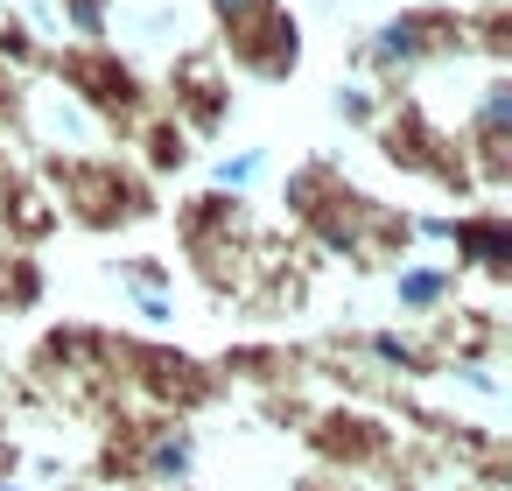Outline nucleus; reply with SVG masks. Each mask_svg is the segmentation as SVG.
Here are the masks:
<instances>
[{"mask_svg": "<svg viewBox=\"0 0 512 491\" xmlns=\"http://www.w3.org/2000/svg\"><path fill=\"white\" fill-rule=\"evenodd\" d=\"M36 183L50 190L57 218H71L78 232H127V225H148L162 211L155 183L141 169H127L120 155H64V148H50Z\"/></svg>", "mask_w": 512, "mask_h": 491, "instance_id": "1", "label": "nucleus"}, {"mask_svg": "<svg viewBox=\"0 0 512 491\" xmlns=\"http://www.w3.org/2000/svg\"><path fill=\"white\" fill-rule=\"evenodd\" d=\"M120 386H134L155 414H176V421L204 414L225 393V379L211 372V358H190L176 344H134V337L120 351Z\"/></svg>", "mask_w": 512, "mask_h": 491, "instance_id": "2", "label": "nucleus"}, {"mask_svg": "<svg viewBox=\"0 0 512 491\" xmlns=\"http://www.w3.org/2000/svg\"><path fill=\"white\" fill-rule=\"evenodd\" d=\"M379 155H386L400 176H421V183H435V190H456V197L477 190V183H470V162H463V141L442 134L421 106H400V120L379 127Z\"/></svg>", "mask_w": 512, "mask_h": 491, "instance_id": "3", "label": "nucleus"}, {"mask_svg": "<svg viewBox=\"0 0 512 491\" xmlns=\"http://www.w3.org/2000/svg\"><path fill=\"white\" fill-rule=\"evenodd\" d=\"M302 435H309L316 463L337 470V477H365V470L393 463V428L379 414H365V407H316L302 421Z\"/></svg>", "mask_w": 512, "mask_h": 491, "instance_id": "4", "label": "nucleus"}, {"mask_svg": "<svg viewBox=\"0 0 512 491\" xmlns=\"http://www.w3.org/2000/svg\"><path fill=\"white\" fill-rule=\"evenodd\" d=\"M57 78H71V85H78V99H85L113 134H134V127H141V113H148L141 78H134L120 57H106V50H71V57H57Z\"/></svg>", "mask_w": 512, "mask_h": 491, "instance_id": "5", "label": "nucleus"}, {"mask_svg": "<svg viewBox=\"0 0 512 491\" xmlns=\"http://www.w3.org/2000/svg\"><path fill=\"white\" fill-rule=\"evenodd\" d=\"M463 50V22H449L442 8H414V15H393L379 29V43L365 50V64H379L386 78H407L435 57H456Z\"/></svg>", "mask_w": 512, "mask_h": 491, "instance_id": "6", "label": "nucleus"}, {"mask_svg": "<svg viewBox=\"0 0 512 491\" xmlns=\"http://www.w3.org/2000/svg\"><path fill=\"white\" fill-rule=\"evenodd\" d=\"M456 260V274L470 267V274H484L491 288H505L512 281V218L498 211V204H484V211H456L449 218V239H442Z\"/></svg>", "mask_w": 512, "mask_h": 491, "instance_id": "7", "label": "nucleus"}, {"mask_svg": "<svg viewBox=\"0 0 512 491\" xmlns=\"http://www.w3.org/2000/svg\"><path fill=\"white\" fill-rule=\"evenodd\" d=\"M225 50H232V64L253 71V78H288V71L302 64V36H295V22H288L281 8H260L253 22L225 29Z\"/></svg>", "mask_w": 512, "mask_h": 491, "instance_id": "8", "label": "nucleus"}, {"mask_svg": "<svg viewBox=\"0 0 512 491\" xmlns=\"http://www.w3.org/2000/svg\"><path fill=\"white\" fill-rule=\"evenodd\" d=\"M169 92H176V127L183 134H218L225 127V113H232V92H225V78H218V64L211 57H183L176 71H169Z\"/></svg>", "mask_w": 512, "mask_h": 491, "instance_id": "9", "label": "nucleus"}, {"mask_svg": "<svg viewBox=\"0 0 512 491\" xmlns=\"http://www.w3.org/2000/svg\"><path fill=\"white\" fill-rule=\"evenodd\" d=\"M57 225H64V218H57V204H50V190H43L36 176H22V169H0V232H8V246L36 253V246H43Z\"/></svg>", "mask_w": 512, "mask_h": 491, "instance_id": "10", "label": "nucleus"}, {"mask_svg": "<svg viewBox=\"0 0 512 491\" xmlns=\"http://www.w3.org/2000/svg\"><path fill=\"white\" fill-rule=\"evenodd\" d=\"M456 288H463V274L449 260H400L393 267V309L414 323H442L456 309Z\"/></svg>", "mask_w": 512, "mask_h": 491, "instance_id": "11", "label": "nucleus"}, {"mask_svg": "<svg viewBox=\"0 0 512 491\" xmlns=\"http://www.w3.org/2000/svg\"><path fill=\"white\" fill-rule=\"evenodd\" d=\"M211 372L246 379V386H288V379H302V351H288V344H232L225 358H211Z\"/></svg>", "mask_w": 512, "mask_h": 491, "instance_id": "12", "label": "nucleus"}, {"mask_svg": "<svg viewBox=\"0 0 512 491\" xmlns=\"http://www.w3.org/2000/svg\"><path fill=\"white\" fill-rule=\"evenodd\" d=\"M358 351H365L379 372H400V379H428V372H442V351L421 344V337H407V330H365Z\"/></svg>", "mask_w": 512, "mask_h": 491, "instance_id": "13", "label": "nucleus"}, {"mask_svg": "<svg viewBox=\"0 0 512 491\" xmlns=\"http://www.w3.org/2000/svg\"><path fill=\"white\" fill-rule=\"evenodd\" d=\"M43 295H50L43 260H36V253H22V246H0V316H36V309H43Z\"/></svg>", "mask_w": 512, "mask_h": 491, "instance_id": "14", "label": "nucleus"}, {"mask_svg": "<svg viewBox=\"0 0 512 491\" xmlns=\"http://www.w3.org/2000/svg\"><path fill=\"white\" fill-rule=\"evenodd\" d=\"M134 141H141V176H148V183H155V176H183V169H190V134H183L169 113L141 120V127H134Z\"/></svg>", "mask_w": 512, "mask_h": 491, "instance_id": "15", "label": "nucleus"}, {"mask_svg": "<svg viewBox=\"0 0 512 491\" xmlns=\"http://www.w3.org/2000/svg\"><path fill=\"white\" fill-rule=\"evenodd\" d=\"M113 281H120V295H176V260L127 253V260H113Z\"/></svg>", "mask_w": 512, "mask_h": 491, "instance_id": "16", "label": "nucleus"}, {"mask_svg": "<svg viewBox=\"0 0 512 491\" xmlns=\"http://www.w3.org/2000/svg\"><path fill=\"white\" fill-rule=\"evenodd\" d=\"M260 176H267V148H239V155L211 162V190H225V197H246Z\"/></svg>", "mask_w": 512, "mask_h": 491, "instance_id": "17", "label": "nucleus"}, {"mask_svg": "<svg viewBox=\"0 0 512 491\" xmlns=\"http://www.w3.org/2000/svg\"><path fill=\"white\" fill-rule=\"evenodd\" d=\"M330 113H337V120H351V127H379V99H372L365 85H337Z\"/></svg>", "mask_w": 512, "mask_h": 491, "instance_id": "18", "label": "nucleus"}, {"mask_svg": "<svg viewBox=\"0 0 512 491\" xmlns=\"http://www.w3.org/2000/svg\"><path fill=\"white\" fill-rule=\"evenodd\" d=\"M127 309H134L148 330H169V323H176V295H127Z\"/></svg>", "mask_w": 512, "mask_h": 491, "instance_id": "19", "label": "nucleus"}, {"mask_svg": "<svg viewBox=\"0 0 512 491\" xmlns=\"http://www.w3.org/2000/svg\"><path fill=\"white\" fill-rule=\"evenodd\" d=\"M295 491H358V484H351V477H337V470H316V477H302Z\"/></svg>", "mask_w": 512, "mask_h": 491, "instance_id": "20", "label": "nucleus"}, {"mask_svg": "<svg viewBox=\"0 0 512 491\" xmlns=\"http://www.w3.org/2000/svg\"><path fill=\"white\" fill-rule=\"evenodd\" d=\"M0 491H29V484H15V477H8V484H0Z\"/></svg>", "mask_w": 512, "mask_h": 491, "instance_id": "21", "label": "nucleus"}]
</instances>
